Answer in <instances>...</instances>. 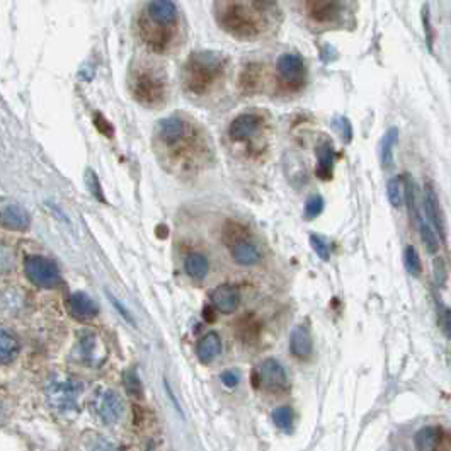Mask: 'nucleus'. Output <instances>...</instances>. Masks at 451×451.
I'll use <instances>...</instances> for the list:
<instances>
[{
  "instance_id": "nucleus-1",
  "label": "nucleus",
  "mask_w": 451,
  "mask_h": 451,
  "mask_svg": "<svg viewBox=\"0 0 451 451\" xmlns=\"http://www.w3.org/2000/svg\"><path fill=\"white\" fill-rule=\"evenodd\" d=\"M223 69L221 56L211 51L195 53L186 65V82L195 93H203Z\"/></svg>"
},
{
  "instance_id": "nucleus-2",
  "label": "nucleus",
  "mask_w": 451,
  "mask_h": 451,
  "mask_svg": "<svg viewBox=\"0 0 451 451\" xmlns=\"http://www.w3.org/2000/svg\"><path fill=\"white\" fill-rule=\"evenodd\" d=\"M147 17L151 24L147 41L164 47L171 38V31L178 23V9L172 0H151L147 7Z\"/></svg>"
},
{
  "instance_id": "nucleus-3",
  "label": "nucleus",
  "mask_w": 451,
  "mask_h": 451,
  "mask_svg": "<svg viewBox=\"0 0 451 451\" xmlns=\"http://www.w3.org/2000/svg\"><path fill=\"white\" fill-rule=\"evenodd\" d=\"M24 271L33 284L40 288H56L62 283L60 271L51 260L41 256H29L24 260Z\"/></svg>"
},
{
  "instance_id": "nucleus-4",
  "label": "nucleus",
  "mask_w": 451,
  "mask_h": 451,
  "mask_svg": "<svg viewBox=\"0 0 451 451\" xmlns=\"http://www.w3.org/2000/svg\"><path fill=\"white\" fill-rule=\"evenodd\" d=\"M82 392V383L73 382V380H55L48 385L47 397L53 409L60 412H69L75 407L77 395Z\"/></svg>"
},
{
  "instance_id": "nucleus-5",
  "label": "nucleus",
  "mask_w": 451,
  "mask_h": 451,
  "mask_svg": "<svg viewBox=\"0 0 451 451\" xmlns=\"http://www.w3.org/2000/svg\"><path fill=\"white\" fill-rule=\"evenodd\" d=\"M256 375L259 378V385L269 392H283L288 389L287 373L276 359H266L260 363Z\"/></svg>"
},
{
  "instance_id": "nucleus-6",
  "label": "nucleus",
  "mask_w": 451,
  "mask_h": 451,
  "mask_svg": "<svg viewBox=\"0 0 451 451\" xmlns=\"http://www.w3.org/2000/svg\"><path fill=\"white\" fill-rule=\"evenodd\" d=\"M94 409H96V414L99 415L102 422L114 424L121 419L125 405H123L121 397L114 390H101L94 400Z\"/></svg>"
},
{
  "instance_id": "nucleus-7",
  "label": "nucleus",
  "mask_w": 451,
  "mask_h": 451,
  "mask_svg": "<svg viewBox=\"0 0 451 451\" xmlns=\"http://www.w3.org/2000/svg\"><path fill=\"white\" fill-rule=\"evenodd\" d=\"M221 23L230 33L237 34V36H252L256 33V23L252 21V17L245 12L244 7L237 5V3L228 5L223 10Z\"/></svg>"
},
{
  "instance_id": "nucleus-8",
  "label": "nucleus",
  "mask_w": 451,
  "mask_h": 451,
  "mask_svg": "<svg viewBox=\"0 0 451 451\" xmlns=\"http://www.w3.org/2000/svg\"><path fill=\"white\" fill-rule=\"evenodd\" d=\"M278 73L290 86H298L305 79V63L295 53H284L278 58Z\"/></svg>"
},
{
  "instance_id": "nucleus-9",
  "label": "nucleus",
  "mask_w": 451,
  "mask_h": 451,
  "mask_svg": "<svg viewBox=\"0 0 451 451\" xmlns=\"http://www.w3.org/2000/svg\"><path fill=\"white\" fill-rule=\"evenodd\" d=\"M186 132H188V126L178 116H171V118H165L158 123L157 126V135L162 140V143H165L167 147H175L184 140Z\"/></svg>"
},
{
  "instance_id": "nucleus-10",
  "label": "nucleus",
  "mask_w": 451,
  "mask_h": 451,
  "mask_svg": "<svg viewBox=\"0 0 451 451\" xmlns=\"http://www.w3.org/2000/svg\"><path fill=\"white\" fill-rule=\"evenodd\" d=\"M414 445L419 451H446L445 432L436 426H426L415 432Z\"/></svg>"
},
{
  "instance_id": "nucleus-11",
  "label": "nucleus",
  "mask_w": 451,
  "mask_h": 451,
  "mask_svg": "<svg viewBox=\"0 0 451 451\" xmlns=\"http://www.w3.org/2000/svg\"><path fill=\"white\" fill-rule=\"evenodd\" d=\"M0 225L7 230L23 232L29 227V215L19 204H5L0 208Z\"/></svg>"
},
{
  "instance_id": "nucleus-12",
  "label": "nucleus",
  "mask_w": 451,
  "mask_h": 451,
  "mask_svg": "<svg viewBox=\"0 0 451 451\" xmlns=\"http://www.w3.org/2000/svg\"><path fill=\"white\" fill-rule=\"evenodd\" d=\"M211 303L215 308L221 313H232L241 305V293L237 288L228 287V284H221L211 293Z\"/></svg>"
},
{
  "instance_id": "nucleus-13",
  "label": "nucleus",
  "mask_w": 451,
  "mask_h": 451,
  "mask_svg": "<svg viewBox=\"0 0 451 451\" xmlns=\"http://www.w3.org/2000/svg\"><path fill=\"white\" fill-rule=\"evenodd\" d=\"M424 210H426V218H428L429 225L441 235V239H445V223H443L441 218V208H439V199L436 196V191L432 189L431 184H428L424 188Z\"/></svg>"
},
{
  "instance_id": "nucleus-14",
  "label": "nucleus",
  "mask_w": 451,
  "mask_h": 451,
  "mask_svg": "<svg viewBox=\"0 0 451 451\" xmlns=\"http://www.w3.org/2000/svg\"><path fill=\"white\" fill-rule=\"evenodd\" d=\"M162 82L160 79L154 77L151 73H142V75L136 79L135 86V96L140 101L147 102V104H154L155 101L160 99L162 96Z\"/></svg>"
},
{
  "instance_id": "nucleus-15",
  "label": "nucleus",
  "mask_w": 451,
  "mask_h": 451,
  "mask_svg": "<svg viewBox=\"0 0 451 451\" xmlns=\"http://www.w3.org/2000/svg\"><path fill=\"white\" fill-rule=\"evenodd\" d=\"M260 119L256 114H241L230 123V128H228V135L232 140H245L249 136H252L254 133L259 130Z\"/></svg>"
},
{
  "instance_id": "nucleus-16",
  "label": "nucleus",
  "mask_w": 451,
  "mask_h": 451,
  "mask_svg": "<svg viewBox=\"0 0 451 451\" xmlns=\"http://www.w3.org/2000/svg\"><path fill=\"white\" fill-rule=\"evenodd\" d=\"M69 310H70V313L75 317V319L89 320V319H93V317H96L97 305L94 303L93 298L87 297L86 293H80V291H77V293L70 295Z\"/></svg>"
},
{
  "instance_id": "nucleus-17",
  "label": "nucleus",
  "mask_w": 451,
  "mask_h": 451,
  "mask_svg": "<svg viewBox=\"0 0 451 451\" xmlns=\"http://www.w3.org/2000/svg\"><path fill=\"white\" fill-rule=\"evenodd\" d=\"M306 10L317 21H330L339 12V0H306Z\"/></svg>"
},
{
  "instance_id": "nucleus-18",
  "label": "nucleus",
  "mask_w": 451,
  "mask_h": 451,
  "mask_svg": "<svg viewBox=\"0 0 451 451\" xmlns=\"http://www.w3.org/2000/svg\"><path fill=\"white\" fill-rule=\"evenodd\" d=\"M232 257L241 266H254V264L260 260V252L257 251L256 245H252L251 242L237 241L232 245Z\"/></svg>"
},
{
  "instance_id": "nucleus-19",
  "label": "nucleus",
  "mask_w": 451,
  "mask_h": 451,
  "mask_svg": "<svg viewBox=\"0 0 451 451\" xmlns=\"http://www.w3.org/2000/svg\"><path fill=\"white\" fill-rule=\"evenodd\" d=\"M290 348L291 352L298 358H306L312 352L313 343H312V336L306 330V327H295V330L291 332V339H290Z\"/></svg>"
},
{
  "instance_id": "nucleus-20",
  "label": "nucleus",
  "mask_w": 451,
  "mask_h": 451,
  "mask_svg": "<svg viewBox=\"0 0 451 451\" xmlns=\"http://www.w3.org/2000/svg\"><path fill=\"white\" fill-rule=\"evenodd\" d=\"M221 351V339L217 332H208L206 336L198 343L196 352H198V358L203 363H210L220 354Z\"/></svg>"
},
{
  "instance_id": "nucleus-21",
  "label": "nucleus",
  "mask_w": 451,
  "mask_h": 451,
  "mask_svg": "<svg viewBox=\"0 0 451 451\" xmlns=\"http://www.w3.org/2000/svg\"><path fill=\"white\" fill-rule=\"evenodd\" d=\"M19 354V343L5 329H0V363H10Z\"/></svg>"
},
{
  "instance_id": "nucleus-22",
  "label": "nucleus",
  "mask_w": 451,
  "mask_h": 451,
  "mask_svg": "<svg viewBox=\"0 0 451 451\" xmlns=\"http://www.w3.org/2000/svg\"><path fill=\"white\" fill-rule=\"evenodd\" d=\"M415 220H417V227H419V234H421V239H422V244L426 245L428 252L435 254L439 249V241H438V235H436L435 228L429 225V221H426L424 218L421 217V213L415 217Z\"/></svg>"
},
{
  "instance_id": "nucleus-23",
  "label": "nucleus",
  "mask_w": 451,
  "mask_h": 451,
  "mask_svg": "<svg viewBox=\"0 0 451 451\" xmlns=\"http://www.w3.org/2000/svg\"><path fill=\"white\" fill-rule=\"evenodd\" d=\"M186 273L195 280H203L208 273V260L203 254H189L186 257Z\"/></svg>"
},
{
  "instance_id": "nucleus-24",
  "label": "nucleus",
  "mask_w": 451,
  "mask_h": 451,
  "mask_svg": "<svg viewBox=\"0 0 451 451\" xmlns=\"http://www.w3.org/2000/svg\"><path fill=\"white\" fill-rule=\"evenodd\" d=\"M397 138H399V130L390 128L385 133V138H383V147H382V162L383 167H392L393 165V147H395Z\"/></svg>"
},
{
  "instance_id": "nucleus-25",
  "label": "nucleus",
  "mask_w": 451,
  "mask_h": 451,
  "mask_svg": "<svg viewBox=\"0 0 451 451\" xmlns=\"http://www.w3.org/2000/svg\"><path fill=\"white\" fill-rule=\"evenodd\" d=\"M387 196L393 208H400L405 203V184L404 179L393 178L387 184Z\"/></svg>"
},
{
  "instance_id": "nucleus-26",
  "label": "nucleus",
  "mask_w": 451,
  "mask_h": 451,
  "mask_svg": "<svg viewBox=\"0 0 451 451\" xmlns=\"http://www.w3.org/2000/svg\"><path fill=\"white\" fill-rule=\"evenodd\" d=\"M332 160H334V151L330 145H324L319 149V174L324 179H327L332 171Z\"/></svg>"
},
{
  "instance_id": "nucleus-27",
  "label": "nucleus",
  "mask_w": 451,
  "mask_h": 451,
  "mask_svg": "<svg viewBox=\"0 0 451 451\" xmlns=\"http://www.w3.org/2000/svg\"><path fill=\"white\" fill-rule=\"evenodd\" d=\"M404 263H405V267H407L409 273L412 274V276H419L422 271V264H421V257H419L417 251H415L414 247H407L404 252Z\"/></svg>"
},
{
  "instance_id": "nucleus-28",
  "label": "nucleus",
  "mask_w": 451,
  "mask_h": 451,
  "mask_svg": "<svg viewBox=\"0 0 451 451\" xmlns=\"http://www.w3.org/2000/svg\"><path fill=\"white\" fill-rule=\"evenodd\" d=\"M125 387H126V392H128L132 397H135V399H142V397H143L142 383H140L138 375H136V373L133 371V369L126 371V375H125Z\"/></svg>"
},
{
  "instance_id": "nucleus-29",
  "label": "nucleus",
  "mask_w": 451,
  "mask_h": 451,
  "mask_svg": "<svg viewBox=\"0 0 451 451\" xmlns=\"http://www.w3.org/2000/svg\"><path fill=\"white\" fill-rule=\"evenodd\" d=\"M273 421L280 429H290L291 422H293V414H291V409L290 407L274 409Z\"/></svg>"
},
{
  "instance_id": "nucleus-30",
  "label": "nucleus",
  "mask_w": 451,
  "mask_h": 451,
  "mask_svg": "<svg viewBox=\"0 0 451 451\" xmlns=\"http://www.w3.org/2000/svg\"><path fill=\"white\" fill-rule=\"evenodd\" d=\"M324 210V199L322 196L312 195L305 203V215L306 218H315L322 213Z\"/></svg>"
},
{
  "instance_id": "nucleus-31",
  "label": "nucleus",
  "mask_w": 451,
  "mask_h": 451,
  "mask_svg": "<svg viewBox=\"0 0 451 451\" xmlns=\"http://www.w3.org/2000/svg\"><path fill=\"white\" fill-rule=\"evenodd\" d=\"M310 244H312L313 251H315V254L320 257V259H324V260L329 259V256H330L329 244H327V242L324 241L320 235H315V234L310 235Z\"/></svg>"
},
{
  "instance_id": "nucleus-32",
  "label": "nucleus",
  "mask_w": 451,
  "mask_h": 451,
  "mask_svg": "<svg viewBox=\"0 0 451 451\" xmlns=\"http://www.w3.org/2000/svg\"><path fill=\"white\" fill-rule=\"evenodd\" d=\"M422 24H424V34H426V41H428V47H429V50H432V41H435V33H432L431 14H429V7L428 5L422 7Z\"/></svg>"
},
{
  "instance_id": "nucleus-33",
  "label": "nucleus",
  "mask_w": 451,
  "mask_h": 451,
  "mask_svg": "<svg viewBox=\"0 0 451 451\" xmlns=\"http://www.w3.org/2000/svg\"><path fill=\"white\" fill-rule=\"evenodd\" d=\"M86 182H87V186H89V189H90V193H93V196H96V198L99 199V201H104V196H102L99 181H97V175L94 174L93 171H87Z\"/></svg>"
},
{
  "instance_id": "nucleus-34",
  "label": "nucleus",
  "mask_w": 451,
  "mask_h": 451,
  "mask_svg": "<svg viewBox=\"0 0 451 451\" xmlns=\"http://www.w3.org/2000/svg\"><path fill=\"white\" fill-rule=\"evenodd\" d=\"M251 2L260 12H267V10L274 9V5H276V0H251Z\"/></svg>"
},
{
  "instance_id": "nucleus-35",
  "label": "nucleus",
  "mask_w": 451,
  "mask_h": 451,
  "mask_svg": "<svg viewBox=\"0 0 451 451\" xmlns=\"http://www.w3.org/2000/svg\"><path fill=\"white\" fill-rule=\"evenodd\" d=\"M439 324H441L443 332L451 339V310H446V312L443 313L441 319H439Z\"/></svg>"
},
{
  "instance_id": "nucleus-36",
  "label": "nucleus",
  "mask_w": 451,
  "mask_h": 451,
  "mask_svg": "<svg viewBox=\"0 0 451 451\" xmlns=\"http://www.w3.org/2000/svg\"><path fill=\"white\" fill-rule=\"evenodd\" d=\"M221 382L232 389V387H235L239 383V373L230 371V369H228V371H225L223 375H221Z\"/></svg>"
},
{
  "instance_id": "nucleus-37",
  "label": "nucleus",
  "mask_w": 451,
  "mask_h": 451,
  "mask_svg": "<svg viewBox=\"0 0 451 451\" xmlns=\"http://www.w3.org/2000/svg\"><path fill=\"white\" fill-rule=\"evenodd\" d=\"M90 451H116V450L112 448L111 445H106V443H99V445L94 446V448L90 450Z\"/></svg>"
}]
</instances>
